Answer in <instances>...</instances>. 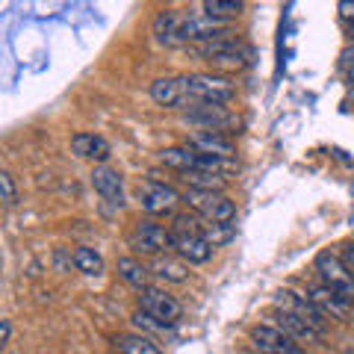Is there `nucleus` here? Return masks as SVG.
<instances>
[{
    "instance_id": "f257e3e1",
    "label": "nucleus",
    "mask_w": 354,
    "mask_h": 354,
    "mask_svg": "<svg viewBox=\"0 0 354 354\" xmlns=\"http://www.w3.org/2000/svg\"><path fill=\"white\" fill-rule=\"evenodd\" d=\"M186 109L198 104H230L236 97V86L225 74H186Z\"/></svg>"
},
{
    "instance_id": "f03ea898",
    "label": "nucleus",
    "mask_w": 354,
    "mask_h": 354,
    "mask_svg": "<svg viewBox=\"0 0 354 354\" xmlns=\"http://www.w3.org/2000/svg\"><path fill=\"white\" fill-rule=\"evenodd\" d=\"M198 57L207 59L216 71H242L248 65V50L236 36H225V39H213L198 44Z\"/></svg>"
},
{
    "instance_id": "7ed1b4c3",
    "label": "nucleus",
    "mask_w": 354,
    "mask_h": 354,
    "mask_svg": "<svg viewBox=\"0 0 354 354\" xmlns=\"http://www.w3.org/2000/svg\"><path fill=\"white\" fill-rule=\"evenodd\" d=\"M177 36H180V44H189V41L204 44V41L230 36V27L227 21L207 15L204 9L201 12H177Z\"/></svg>"
},
{
    "instance_id": "20e7f679",
    "label": "nucleus",
    "mask_w": 354,
    "mask_h": 354,
    "mask_svg": "<svg viewBox=\"0 0 354 354\" xmlns=\"http://www.w3.org/2000/svg\"><path fill=\"white\" fill-rule=\"evenodd\" d=\"M127 245L133 248V254H145V257H160L162 251L171 248V230L162 227L157 218H139L136 225L130 227L127 234Z\"/></svg>"
},
{
    "instance_id": "39448f33",
    "label": "nucleus",
    "mask_w": 354,
    "mask_h": 354,
    "mask_svg": "<svg viewBox=\"0 0 354 354\" xmlns=\"http://www.w3.org/2000/svg\"><path fill=\"white\" fill-rule=\"evenodd\" d=\"M313 272L319 274L322 283H328L330 290H337L346 301L354 304V274L346 269V263H342L339 254H334L330 248L319 251L313 257Z\"/></svg>"
},
{
    "instance_id": "423d86ee",
    "label": "nucleus",
    "mask_w": 354,
    "mask_h": 354,
    "mask_svg": "<svg viewBox=\"0 0 354 354\" xmlns=\"http://www.w3.org/2000/svg\"><path fill=\"white\" fill-rule=\"evenodd\" d=\"M183 204L195 209L204 221H234L236 218V204L230 201L225 192H213V189H186L183 192Z\"/></svg>"
},
{
    "instance_id": "0eeeda50",
    "label": "nucleus",
    "mask_w": 354,
    "mask_h": 354,
    "mask_svg": "<svg viewBox=\"0 0 354 354\" xmlns=\"http://www.w3.org/2000/svg\"><path fill=\"white\" fill-rule=\"evenodd\" d=\"M272 307H274V310H283V313L298 316L301 322L313 325L319 334L325 337L330 319L322 313V310H319V304H316L310 295H301V292H295V290H278V292L272 295Z\"/></svg>"
},
{
    "instance_id": "6e6552de",
    "label": "nucleus",
    "mask_w": 354,
    "mask_h": 354,
    "mask_svg": "<svg viewBox=\"0 0 354 354\" xmlns=\"http://www.w3.org/2000/svg\"><path fill=\"white\" fill-rule=\"evenodd\" d=\"M139 310H145L148 316H153L160 325H177L183 316V304L177 301L174 295H169L160 286H145V290H139Z\"/></svg>"
},
{
    "instance_id": "1a4fd4ad",
    "label": "nucleus",
    "mask_w": 354,
    "mask_h": 354,
    "mask_svg": "<svg viewBox=\"0 0 354 354\" xmlns=\"http://www.w3.org/2000/svg\"><path fill=\"white\" fill-rule=\"evenodd\" d=\"M248 339L260 354H307L301 346H298V339L283 334V330L278 325H272V322L254 325L248 330Z\"/></svg>"
},
{
    "instance_id": "9d476101",
    "label": "nucleus",
    "mask_w": 354,
    "mask_h": 354,
    "mask_svg": "<svg viewBox=\"0 0 354 354\" xmlns=\"http://www.w3.org/2000/svg\"><path fill=\"white\" fill-rule=\"evenodd\" d=\"M186 121L195 124L198 130L225 133L227 127L236 124V115L227 109V104H198L192 109H186Z\"/></svg>"
},
{
    "instance_id": "9b49d317",
    "label": "nucleus",
    "mask_w": 354,
    "mask_h": 354,
    "mask_svg": "<svg viewBox=\"0 0 354 354\" xmlns=\"http://www.w3.org/2000/svg\"><path fill=\"white\" fill-rule=\"evenodd\" d=\"M307 295L319 304V310H322L328 319H339V322H348L351 313H354V304L346 301V298H342L337 290H330V286L322 283V281L307 283Z\"/></svg>"
},
{
    "instance_id": "f8f14e48",
    "label": "nucleus",
    "mask_w": 354,
    "mask_h": 354,
    "mask_svg": "<svg viewBox=\"0 0 354 354\" xmlns=\"http://www.w3.org/2000/svg\"><path fill=\"white\" fill-rule=\"evenodd\" d=\"M171 251L189 266H201L213 260V242L204 234H171Z\"/></svg>"
},
{
    "instance_id": "ddd939ff",
    "label": "nucleus",
    "mask_w": 354,
    "mask_h": 354,
    "mask_svg": "<svg viewBox=\"0 0 354 354\" xmlns=\"http://www.w3.org/2000/svg\"><path fill=\"white\" fill-rule=\"evenodd\" d=\"M183 201V195H177L174 186L169 183H157V180H151L145 186V192H142V209H145L148 216H169L177 209V204Z\"/></svg>"
},
{
    "instance_id": "4468645a",
    "label": "nucleus",
    "mask_w": 354,
    "mask_h": 354,
    "mask_svg": "<svg viewBox=\"0 0 354 354\" xmlns=\"http://www.w3.org/2000/svg\"><path fill=\"white\" fill-rule=\"evenodd\" d=\"M92 186H95V192L104 198V204L115 207V209L124 207V177H121L115 169L97 165L92 171Z\"/></svg>"
},
{
    "instance_id": "2eb2a0df",
    "label": "nucleus",
    "mask_w": 354,
    "mask_h": 354,
    "mask_svg": "<svg viewBox=\"0 0 354 354\" xmlns=\"http://www.w3.org/2000/svg\"><path fill=\"white\" fill-rule=\"evenodd\" d=\"M151 97L153 104L169 106V109H186V88L183 77H160L151 83Z\"/></svg>"
},
{
    "instance_id": "dca6fc26",
    "label": "nucleus",
    "mask_w": 354,
    "mask_h": 354,
    "mask_svg": "<svg viewBox=\"0 0 354 354\" xmlns=\"http://www.w3.org/2000/svg\"><path fill=\"white\" fill-rule=\"evenodd\" d=\"M186 145H192L195 151H201V153H216V157H234L236 148H234V142H230L227 136H221V133L216 130H195L189 133V142Z\"/></svg>"
},
{
    "instance_id": "f3484780",
    "label": "nucleus",
    "mask_w": 354,
    "mask_h": 354,
    "mask_svg": "<svg viewBox=\"0 0 354 354\" xmlns=\"http://www.w3.org/2000/svg\"><path fill=\"white\" fill-rule=\"evenodd\" d=\"M71 151L77 157L83 160H95V162H106L113 148H109V142L104 136H97V133H77L71 139Z\"/></svg>"
},
{
    "instance_id": "a211bd4d",
    "label": "nucleus",
    "mask_w": 354,
    "mask_h": 354,
    "mask_svg": "<svg viewBox=\"0 0 354 354\" xmlns=\"http://www.w3.org/2000/svg\"><path fill=\"white\" fill-rule=\"evenodd\" d=\"M272 325H278L283 334H290L298 342H301V339H307V342H319V339H322V334H319L313 325H307L298 316L283 313V310H274V307H272Z\"/></svg>"
},
{
    "instance_id": "6ab92c4d",
    "label": "nucleus",
    "mask_w": 354,
    "mask_h": 354,
    "mask_svg": "<svg viewBox=\"0 0 354 354\" xmlns=\"http://www.w3.org/2000/svg\"><path fill=\"white\" fill-rule=\"evenodd\" d=\"M115 272L127 286H133V290H145V286H151V274L153 272L136 257H118Z\"/></svg>"
},
{
    "instance_id": "aec40b11",
    "label": "nucleus",
    "mask_w": 354,
    "mask_h": 354,
    "mask_svg": "<svg viewBox=\"0 0 354 354\" xmlns=\"http://www.w3.org/2000/svg\"><path fill=\"white\" fill-rule=\"evenodd\" d=\"M157 278L162 281H169V283H183L186 278H189V266H186V260L180 257H160L153 260V269H151Z\"/></svg>"
},
{
    "instance_id": "412c9836",
    "label": "nucleus",
    "mask_w": 354,
    "mask_h": 354,
    "mask_svg": "<svg viewBox=\"0 0 354 354\" xmlns=\"http://www.w3.org/2000/svg\"><path fill=\"white\" fill-rule=\"evenodd\" d=\"M115 351L118 354H162L160 346L145 334H121L115 339Z\"/></svg>"
},
{
    "instance_id": "4be33fe9",
    "label": "nucleus",
    "mask_w": 354,
    "mask_h": 354,
    "mask_svg": "<svg viewBox=\"0 0 354 354\" xmlns=\"http://www.w3.org/2000/svg\"><path fill=\"white\" fill-rule=\"evenodd\" d=\"M201 9L218 21H230L245 12V0H201Z\"/></svg>"
},
{
    "instance_id": "5701e85b",
    "label": "nucleus",
    "mask_w": 354,
    "mask_h": 354,
    "mask_svg": "<svg viewBox=\"0 0 354 354\" xmlns=\"http://www.w3.org/2000/svg\"><path fill=\"white\" fill-rule=\"evenodd\" d=\"M74 266H77V272H83V274H101L104 272L101 254H97L95 248H88V245H80L74 251Z\"/></svg>"
},
{
    "instance_id": "b1692460",
    "label": "nucleus",
    "mask_w": 354,
    "mask_h": 354,
    "mask_svg": "<svg viewBox=\"0 0 354 354\" xmlns=\"http://www.w3.org/2000/svg\"><path fill=\"white\" fill-rule=\"evenodd\" d=\"M236 234V225L234 221H204V236L213 242V248L225 245V242H230Z\"/></svg>"
},
{
    "instance_id": "393cba45",
    "label": "nucleus",
    "mask_w": 354,
    "mask_h": 354,
    "mask_svg": "<svg viewBox=\"0 0 354 354\" xmlns=\"http://www.w3.org/2000/svg\"><path fill=\"white\" fill-rule=\"evenodd\" d=\"M0 192H3V204L6 207L18 204V189H15V180H12V174H9V171L0 174Z\"/></svg>"
},
{
    "instance_id": "a878e982",
    "label": "nucleus",
    "mask_w": 354,
    "mask_h": 354,
    "mask_svg": "<svg viewBox=\"0 0 354 354\" xmlns=\"http://www.w3.org/2000/svg\"><path fill=\"white\" fill-rule=\"evenodd\" d=\"M337 15H339L342 24L351 27L354 24V0H339V3H337Z\"/></svg>"
},
{
    "instance_id": "bb28decb",
    "label": "nucleus",
    "mask_w": 354,
    "mask_h": 354,
    "mask_svg": "<svg viewBox=\"0 0 354 354\" xmlns=\"http://www.w3.org/2000/svg\"><path fill=\"white\" fill-rule=\"evenodd\" d=\"M339 257H342V263H346V269L354 274V239L342 242V245H339Z\"/></svg>"
},
{
    "instance_id": "cd10ccee",
    "label": "nucleus",
    "mask_w": 354,
    "mask_h": 354,
    "mask_svg": "<svg viewBox=\"0 0 354 354\" xmlns=\"http://www.w3.org/2000/svg\"><path fill=\"white\" fill-rule=\"evenodd\" d=\"M9 337H12V325H9V319H3V346L9 342Z\"/></svg>"
},
{
    "instance_id": "c85d7f7f",
    "label": "nucleus",
    "mask_w": 354,
    "mask_h": 354,
    "mask_svg": "<svg viewBox=\"0 0 354 354\" xmlns=\"http://www.w3.org/2000/svg\"><path fill=\"white\" fill-rule=\"evenodd\" d=\"M348 39H351V41H354V24H351V27H348Z\"/></svg>"
},
{
    "instance_id": "c756f323",
    "label": "nucleus",
    "mask_w": 354,
    "mask_h": 354,
    "mask_svg": "<svg viewBox=\"0 0 354 354\" xmlns=\"http://www.w3.org/2000/svg\"><path fill=\"white\" fill-rule=\"evenodd\" d=\"M115 354H118V351H115Z\"/></svg>"
}]
</instances>
